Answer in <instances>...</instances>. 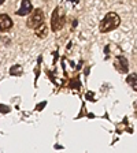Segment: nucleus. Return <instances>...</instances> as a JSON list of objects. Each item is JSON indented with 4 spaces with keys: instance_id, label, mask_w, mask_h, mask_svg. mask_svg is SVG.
I'll use <instances>...</instances> for the list:
<instances>
[{
    "instance_id": "obj_1",
    "label": "nucleus",
    "mask_w": 137,
    "mask_h": 153,
    "mask_svg": "<svg viewBox=\"0 0 137 153\" xmlns=\"http://www.w3.org/2000/svg\"><path fill=\"white\" fill-rule=\"evenodd\" d=\"M119 23H121V18L118 16V14L109 13L104 18H103L102 22H100V32L102 33L111 32V30L118 27Z\"/></svg>"
},
{
    "instance_id": "obj_2",
    "label": "nucleus",
    "mask_w": 137,
    "mask_h": 153,
    "mask_svg": "<svg viewBox=\"0 0 137 153\" xmlns=\"http://www.w3.org/2000/svg\"><path fill=\"white\" fill-rule=\"evenodd\" d=\"M63 25H64V14L62 13L61 7H58L54 11V14H52L51 27L54 32H58V30H61V29L63 27Z\"/></svg>"
},
{
    "instance_id": "obj_3",
    "label": "nucleus",
    "mask_w": 137,
    "mask_h": 153,
    "mask_svg": "<svg viewBox=\"0 0 137 153\" xmlns=\"http://www.w3.org/2000/svg\"><path fill=\"white\" fill-rule=\"evenodd\" d=\"M43 22H44V13H43L40 8H37L33 11L32 16L28 19V23H26V25L30 29H36L38 25H41Z\"/></svg>"
},
{
    "instance_id": "obj_4",
    "label": "nucleus",
    "mask_w": 137,
    "mask_h": 153,
    "mask_svg": "<svg viewBox=\"0 0 137 153\" xmlns=\"http://www.w3.org/2000/svg\"><path fill=\"white\" fill-rule=\"evenodd\" d=\"M115 67H117V70L121 71V73H128L129 70V63L126 60V57L124 56H118L115 59Z\"/></svg>"
},
{
    "instance_id": "obj_5",
    "label": "nucleus",
    "mask_w": 137,
    "mask_h": 153,
    "mask_svg": "<svg viewBox=\"0 0 137 153\" xmlns=\"http://www.w3.org/2000/svg\"><path fill=\"white\" fill-rule=\"evenodd\" d=\"M33 11V6L32 3H30V0H22V4H21V8L16 11V14L18 15H28V14H30Z\"/></svg>"
},
{
    "instance_id": "obj_6",
    "label": "nucleus",
    "mask_w": 137,
    "mask_h": 153,
    "mask_svg": "<svg viewBox=\"0 0 137 153\" xmlns=\"http://www.w3.org/2000/svg\"><path fill=\"white\" fill-rule=\"evenodd\" d=\"M13 26V21L7 14H1L0 15V30H8Z\"/></svg>"
},
{
    "instance_id": "obj_7",
    "label": "nucleus",
    "mask_w": 137,
    "mask_h": 153,
    "mask_svg": "<svg viewBox=\"0 0 137 153\" xmlns=\"http://www.w3.org/2000/svg\"><path fill=\"white\" fill-rule=\"evenodd\" d=\"M47 34H48V27H47V25H45L44 22L36 27V36H37L38 38H45L47 37Z\"/></svg>"
},
{
    "instance_id": "obj_8",
    "label": "nucleus",
    "mask_w": 137,
    "mask_h": 153,
    "mask_svg": "<svg viewBox=\"0 0 137 153\" xmlns=\"http://www.w3.org/2000/svg\"><path fill=\"white\" fill-rule=\"evenodd\" d=\"M22 73H23V68H22V66H19V64H14V66L10 68V74H11V75L19 76V75H22Z\"/></svg>"
},
{
    "instance_id": "obj_9",
    "label": "nucleus",
    "mask_w": 137,
    "mask_h": 153,
    "mask_svg": "<svg viewBox=\"0 0 137 153\" xmlns=\"http://www.w3.org/2000/svg\"><path fill=\"white\" fill-rule=\"evenodd\" d=\"M128 83L129 85H132V88H133V90L137 89V83H136V74H133V75H129L128 76Z\"/></svg>"
},
{
    "instance_id": "obj_10",
    "label": "nucleus",
    "mask_w": 137,
    "mask_h": 153,
    "mask_svg": "<svg viewBox=\"0 0 137 153\" xmlns=\"http://www.w3.org/2000/svg\"><path fill=\"white\" fill-rule=\"evenodd\" d=\"M0 112H1V114H8L10 112V108L8 107H7V105H0Z\"/></svg>"
},
{
    "instance_id": "obj_11",
    "label": "nucleus",
    "mask_w": 137,
    "mask_h": 153,
    "mask_svg": "<svg viewBox=\"0 0 137 153\" xmlns=\"http://www.w3.org/2000/svg\"><path fill=\"white\" fill-rule=\"evenodd\" d=\"M67 1H73V3H77L78 0H67Z\"/></svg>"
},
{
    "instance_id": "obj_12",
    "label": "nucleus",
    "mask_w": 137,
    "mask_h": 153,
    "mask_svg": "<svg viewBox=\"0 0 137 153\" xmlns=\"http://www.w3.org/2000/svg\"><path fill=\"white\" fill-rule=\"evenodd\" d=\"M4 3V0H0V4H3Z\"/></svg>"
}]
</instances>
